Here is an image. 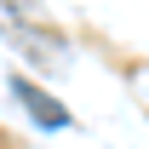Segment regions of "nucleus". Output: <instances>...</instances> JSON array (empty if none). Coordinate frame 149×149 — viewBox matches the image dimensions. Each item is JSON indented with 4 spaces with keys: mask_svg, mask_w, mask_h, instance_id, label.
<instances>
[{
    "mask_svg": "<svg viewBox=\"0 0 149 149\" xmlns=\"http://www.w3.org/2000/svg\"><path fill=\"white\" fill-rule=\"evenodd\" d=\"M12 92H17V103H23L29 115H35L40 126H69V115H63V103H52L46 92H35L29 80H12Z\"/></svg>",
    "mask_w": 149,
    "mask_h": 149,
    "instance_id": "2",
    "label": "nucleus"
},
{
    "mask_svg": "<svg viewBox=\"0 0 149 149\" xmlns=\"http://www.w3.org/2000/svg\"><path fill=\"white\" fill-rule=\"evenodd\" d=\"M0 35L29 57H40V69H63V40L46 29V12L35 0H0Z\"/></svg>",
    "mask_w": 149,
    "mask_h": 149,
    "instance_id": "1",
    "label": "nucleus"
}]
</instances>
